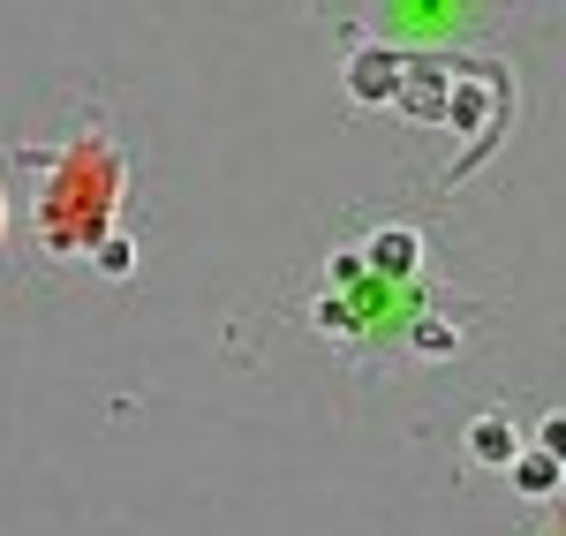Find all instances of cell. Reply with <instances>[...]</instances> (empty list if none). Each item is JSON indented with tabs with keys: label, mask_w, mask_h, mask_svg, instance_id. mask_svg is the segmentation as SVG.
<instances>
[{
	"label": "cell",
	"mask_w": 566,
	"mask_h": 536,
	"mask_svg": "<svg viewBox=\"0 0 566 536\" xmlns=\"http://www.w3.org/2000/svg\"><path fill=\"white\" fill-rule=\"evenodd\" d=\"M476 446H483V461H514V431L483 423V431H476Z\"/></svg>",
	"instance_id": "cell-1"
},
{
	"label": "cell",
	"mask_w": 566,
	"mask_h": 536,
	"mask_svg": "<svg viewBox=\"0 0 566 536\" xmlns=\"http://www.w3.org/2000/svg\"><path fill=\"white\" fill-rule=\"evenodd\" d=\"M544 446H552V461H566V423H544Z\"/></svg>",
	"instance_id": "cell-2"
},
{
	"label": "cell",
	"mask_w": 566,
	"mask_h": 536,
	"mask_svg": "<svg viewBox=\"0 0 566 536\" xmlns=\"http://www.w3.org/2000/svg\"><path fill=\"white\" fill-rule=\"evenodd\" d=\"M0 227H8V204H0Z\"/></svg>",
	"instance_id": "cell-3"
}]
</instances>
